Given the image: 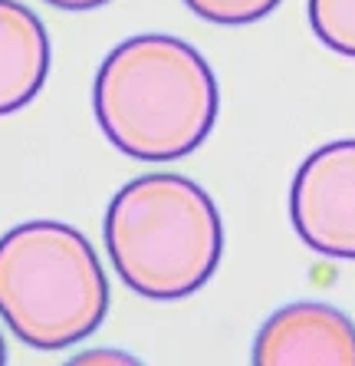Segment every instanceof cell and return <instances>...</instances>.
Instances as JSON below:
<instances>
[{
  "label": "cell",
  "instance_id": "obj_5",
  "mask_svg": "<svg viewBox=\"0 0 355 366\" xmlns=\"http://www.w3.org/2000/svg\"><path fill=\"white\" fill-rule=\"evenodd\" d=\"M257 366H355V324L319 300L279 307L254 340Z\"/></svg>",
  "mask_w": 355,
  "mask_h": 366
},
{
  "label": "cell",
  "instance_id": "obj_7",
  "mask_svg": "<svg viewBox=\"0 0 355 366\" xmlns=\"http://www.w3.org/2000/svg\"><path fill=\"white\" fill-rule=\"evenodd\" d=\"M309 24L329 50L355 60V0H309Z\"/></svg>",
  "mask_w": 355,
  "mask_h": 366
},
{
  "label": "cell",
  "instance_id": "obj_1",
  "mask_svg": "<svg viewBox=\"0 0 355 366\" xmlns=\"http://www.w3.org/2000/svg\"><path fill=\"white\" fill-rule=\"evenodd\" d=\"M93 109L118 152L138 162H175L211 136L220 89L211 63L191 43L138 34L102 60Z\"/></svg>",
  "mask_w": 355,
  "mask_h": 366
},
{
  "label": "cell",
  "instance_id": "obj_8",
  "mask_svg": "<svg viewBox=\"0 0 355 366\" xmlns=\"http://www.w3.org/2000/svg\"><path fill=\"white\" fill-rule=\"evenodd\" d=\"M185 7L201 20L220 26H244L257 24L279 7V0H185Z\"/></svg>",
  "mask_w": 355,
  "mask_h": 366
},
{
  "label": "cell",
  "instance_id": "obj_3",
  "mask_svg": "<svg viewBox=\"0 0 355 366\" xmlns=\"http://www.w3.org/2000/svg\"><path fill=\"white\" fill-rule=\"evenodd\" d=\"M109 314V281L79 228L36 218L0 238V320L40 353L76 347Z\"/></svg>",
  "mask_w": 355,
  "mask_h": 366
},
{
  "label": "cell",
  "instance_id": "obj_4",
  "mask_svg": "<svg viewBox=\"0 0 355 366\" xmlns=\"http://www.w3.org/2000/svg\"><path fill=\"white\" fill-rule=\"evenodd\" d=\"M289 218L309 251L355 261V139L326 142L296 169Z\"/></svg>",
  "mask_w": 355,
  "mask_h": 366
},
{
  "label": "cell",
  "instance_id": "obj_9",
  "mask_svg": "<svg viewBox=\"0 0 355 366\" xmlns=\"http://www.w3.org/2000/svg\"><path fill=\"white\" fill-rule=\"evenodd\" d=\"M73 366H135L138 360L128 357V353H118V350H89V353H76V357L69 360Z\"/></svg>",
  "mask_w": 355,
  "mask_h": 366
},
{
  "label": "cell",
  "instance_id": "obj_10",
  "mask_svg": "<svg viewBox=\"0 0 355 366\" xmlns=\"http://www.w3.org/2000/svg\"><path fill=\"white\" fill-rule=\"evenodd\" d=\"M43 4H50V7H56V10H69V14H86V10L106 7L109 0H43Z\"/></svg>",
  "mask_w": 355,
  "mask_h": 366
},
{
  "label": "cell",
  "instance_id": "obj_2",
  "mask_svg": "<svg viewBox=\"0 0 355 366\" xmlns=\"http://www.w3.org/2000/svg\"><path fill=\"white\" fill-rule=\"evenodd\" d=\"M106 251L115 274L145 300H185L214 277L224 254V222L197 182L148 172L112 195Z\"/></svg>",
  "mask_w": 355,
  "mask_h": 366
},
{
  "label": "cell",
  "instance_id": "obj_6",
  "mask_svg": "<svg viewBox=\"0 0 355 366\" xmlns=\"http://www.w3.org/2000/svg\"><path fill=\"white\" fill-rule=\"evenodd\" d=\"M50 34L20 0H0V116H14L36 99L50 76Z\"/></svg>",
  "mask_w": 355,
  "mask_h": 366
},
{
  "label": "cell",
  "instance_id": "obj_11",
  "mask_svg": "<svg viewBox=\"0 0 355 366\" xmlns=\"http://www.w3.org/2000/svg\"><path fill=\"white\" fill-rule=\"evenodd\" d=\"M7 363V343H4V337H0V366Z\"/></svg>",
  "mask_w": 355,
  "mask_h": 366
}]
</instances>
